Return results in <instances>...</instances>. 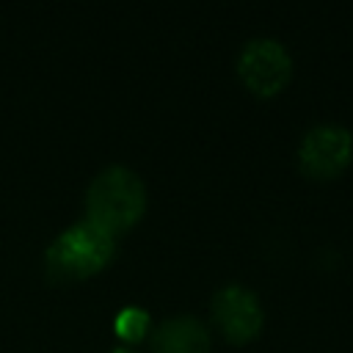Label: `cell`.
Returning <instances> with one entry per match:
<instances>
[{
    "label": "cell",
    "instance_id": "obj_1",
    "mask_svg": "<svg viewBox=\"0 0 353 353\" xmlns=\"http://www.w3.org/2000/svg\"><path fill=\"white\" fill-rule=\"evenodd\" d=\"M146 210V185L143 179L121 163L105 165L94 174L85 188V221L94 226L119 234L135 226Z\"/></svg>",
    "mask_w": 353,
    "mask_h": 353
},
{
    "label": "cell",
    "instance_id": "obj_2",
    "mask_svg": "<svg viewBox=\"0 0 353 353\" xmlns=\"http://www.w3.org/2000/svg\"><path fill=\"white\" fill-rule=\"evenodd\" d=\"M113 234L83 218L50 240L44 251V270L52 281H77L99 273L113 259Z\"/></svg>",
    "mask_w": 353,
    "mask_h": 353
},
{
    "label": "cell",
    "instance_id": "obj_3",
    "mask_svg": "<svg viewBox=\"0 0 353 353\" xmlns=\"http://www.w3.org/2000/svg\"><path fill=\"white\" fill-rule=\"evenodd\" d=\"M237 74L256 97H273L292 77V55L279 39L254 36L237 52Z\"/></svg>",
    "mask_w": 353,
    "mask_h": 353
},
{
    "label": "cell",
    "instance_id": "obj_4",
    "mask_svg": "<svg viewBox=\"0 0 353 353\" xmlns=\"http://www.w3.org/2000/svg\"><path fill=\"white\" fill-rule=\"evenodd\" d=\"M353 157V132L336 121H320L298 143V165L312 179L336 176Z\"/></svg>",
    "mask_w": 353,
    "mask_h": 353
},
{
    "label": "cell",
    "instance_id": "obj_5",
    "mask_svg": "<svg viewBox=\"0 0 353 353\" xmlns=\"http://www.w3.org/2000/svg\"><path fill=\"white\" fill-rule=\"evenodd\" d=\"M210 314L215 328L234 345H243L254 339L262 328L265 312L254 290L243 284H223L212 292L210 301Z\"/></svg>",
    "mask_w": 353,
    "mask_h": 353
},
{
    "label": "cell",
    "instance_id": "obj_6",
    "mask_svg": "<svg viewBox=\"0 0 353 353\" xmlns=\"http://www.w3.org/2000/svg\"><path fill=\"white\" fill-rule=\"evenodd\" d=\"M152 353H210V331L193 314H174L152 328Z\"/></svg>",
    "mask_w": 353,
    "mask_h": 353
},
{
    "label": "cell",
    "instance_id": "obj_7",
    "mask_svg": "<svg viewBox=\"0 0 353 353\" xmlns=\"http://www.w3.org/2000/svg\"><path fill=\"white\" fill-rule=\"evenodd\" d=\"M116 331L121 339L127 342H135V339H143L149 334V314L138 306H127L119 312L116 317Z\"/></svg>",
    "mask_w": 353,
    "mask_h": 353
},
{
    "label": "cell",
    "instance_id": "obj_8",
    "mask_svg": "<svg viewBox=\"0 0 353 353\" xmlns=\"http://www.w3.org/2000/svg\"><path fill=\"white\" fill-rule=\"evenodd\" d=\"M108 353H138V350L130 347V345H119V347H113V350H108Z\"/></svg>",
    "mask_w": 353,
    "mask_h": 353
}]
</instances>
